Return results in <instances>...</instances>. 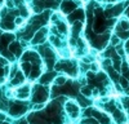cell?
Returning <instances> with one entry per match:
<instances>
[{
    "label": "cell",
    "mask_w": 129,
    "mask_h": 124,
    "mask_svg": "<svg viewBox=\"0 0 129 124\" xmlns=\"http://www.w3.org/2000/svg\"><path fill=\"white\" fill-rule=\"evenodd\" d=\"M81 95L85 96V97L92 96V89H90L89 87H84V88H81Z\"/></svg>",
    "instance_id": "obj_2"
},
{
    "label": "cell",
    "mask_w": 129,
    "mask_h": 124,
    "mask_svg": "<svg viewBox=\"0 0 129 124\" xmlns=\"http://www.w3.org/2000/svg\"><path fill=\"white\" fill-rule=\"evenodd\" d=\"M18 124H27V121H26V120H21Z\"/></svg>",
    "instance_id": "obj_8"
},
{
    "label": "cell",
    "mask_w": 129,
    "mask_h": 124,
    "mask_svg": "<svg viewBox=\"0 0 129 124\" xmlns=\"http://www.w3.org/2000/svg\"><path fill=\"white\" fill-rule=\"evenodd\" d=\"M14 23H16L17 26H19V25H23V23H25V19H23L22 17H17V18H16V22H14Z\"/></svg>",
    "instance_id": "obj_7"
},
{
    "label": "cell",
    "mask_w": 129,
    "mask_h": 124,
    "mask_svg": "<svg viewBox=\"0 0 129 124\" xmlns=\"http://www.w3.org/2000/svg\"><path fill=\"white\" fill-rule=\"evenodd\" d=\"M126 14H128V16H129V8H128V9H126Z\"/></svg>",
    "instance_id": "obj_9"
},
{
    "label": "cell",
    "mask_w": 129,
    "mask_h": 124,
    "mask_svg": "<svg viewBox=\"0 0 129 124\" xmlns=\"http://www.w3.org/2000/svg\"><path fill=\"white\" fill-rule=\"evenodd\" d=\"M120 84H121L123 88H129V81H128L125 78H121V79H120Z\"/></svg>",
    "instance_id": "obj_5"
},
{
    "label": "cell",
    "mask_w": 129,
    "mask_h": 124,
    "mask_svg": "<svg viewBox=\"0 0 129 124\" xmlns=\"http://www.w3.org/2000/svg\"><path fill=\"white\" fill-rule=\"evenodd\" d=\"M64 83H66V78H64V76H58V78H56V84H57V85H63Z\"/></svg>",
    "instance_id": "obj_4"
},
{
    "label": "cell",
    "mask_w": 129,
    "mask_h": 124,
    "mask_svg": "<svg viewBox=\"0 0 129 124\" xmlns=\"http://www.w3.org/2000/svg\"><path fill=\"white\" fill-rule=\"evenodd\" d=\"M44 33H45V28H43V31H39V33L36 34V36L34 38V40H32V43H40V41H44L43 39H44Z\"/></svg>",
    "instance_id": "obj_1"
},
{
    "label": "cell",
    "mask_w": 129,
    "mask_h": 124,
    "mask_svg": "<svg viewBox=\"0 0 129 124\" xmlns=\"http://www.w3.org/2000/svg\"><path fill=\"white\" fill-rule=\"evenodd\" d=\"M117 38L119 39H128L129 38V31H119V33H117Z\"/></svg>",
    "instance_id": "obj_3"
},
{
    "label": "cell",
    "mask_w": 129,
    "mask_h": 124,
    "mask_svg": "<svg viewBox=\"0 0 129 124\" xmlns=\"http://www.w3.org/2000/svg\"><path fill=\"white\" fill-rule=\"evenodd\" d=\"M111 43H112L114 45H117V44H119V43H120V39H119V38H117L116 35H114V36L111 38Z\"/></svg>",
    "instance_id": "obj_6"
}]
</instances>
